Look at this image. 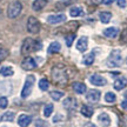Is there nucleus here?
<instances>
[{"mask_svg":"<svg viewBox=\"0 0 127 127\" xmlns=\"http://www.w3.org/2000/svg\"><path fill=\"white\" fill-rule=\"evenodd\" d=\"M101 98V92L98 90H90L86 93V99L91 102H98Z\"/></svg>","mask_w":127,"mask_h":127,"instance_id":"nucleus-10","label":"nucleus"},{"mask_svg":"<svg viewBox=\"0 0 127 127\" xmlns=\"http://www.w3.org/2000/svg\"><path fill=\"white\" fill-rule=\"evenodd\" d=\"M117 4H118V6L120 8H125L127 6V1L126 0H117Z\"/></svg>","mask_w":127,"mask_h":127,"instance_id":"nucleus-33","label":"nucleus"},{"mask_svg":"<svg viewBox=\"0 0 127 127\" xmlns=\"http://www.w3.org/2000/svg\"><path fill=\"white\" fill-rule=\"evenodd\" d=\"M32 123V118L27 114H21L18 118V125L20 127H28Z\"/></svg>","mask_w":127,"mask_h":127,"instance_id":"nucleus-14","label":"nucleus"},{"mask_svg":"<svg viewBox=\"0 0 127 127\" xmlns=\"http://www.w3.org/2000/svg\"><path fill=\"white\" fill-rule=\"evenodd\" d=\"M98 121H99L101 127H109L111 126V123H112L111 117L107 113H100L98 115Z\"/></svg>","mask_w":127,"mask_h":127,"instance_id":"nucleus-11","label":"nucleus"},{"mask_svg":"<svg viewBox=\"0 0 127 127\" xmlns=\"http://www.w3.org/2000/svg\"><path fill=\"white\" fill-rule=\"evenodd\" d=\"M0 14H1V9H0Z\"/></svg>","mask_w":127,"mask_h":127,"instance_id":"nucleus-39","label":"nucleus"},{"mask_svg":"<svg viewBox=\"0 0 127 127\" xmlns=\"http://www.w3.org/2000/svg\"><path fill=\"white\" fill-rule=\"evenodd\" d=\"M113 1L114 0H101V2H102L104 5H111Z\"/></svg>","mask_w":127,"mask_h":127,"instance_id":"nucleus-35","label":"nucleus"},{"mask_svg":"<svg viewBox=\"0 0 127 127\" xmlns=\"http://www.w3.org/2000/svg\"><path fill=\"white\" fill-rule=\"evenodd\" d=\"M7 55H8L7 50H5V48H0V63H1L4 59H6V58H7Z\"/></svg>","mask_w":127,"mask_h":127,"instance_id":"nucleus-32","label":"nucleus"},{"mask_svg":"<svg viewBox=\"0 0 127 127\" xmlns=\"http://www.w3.org/2000/svg\"><path fill=\"white\" fill-rule=\"evenodd\" d=\"M63 106L64 108L68 109V111H71V109H74L77 107V100L72 98V96H68L66 99L63 101Z\"/></svg>","mask_w":127,"mask_h":127,"instance_id":"nucleus-13","label":"nucleus"},{"mask_svg":"<svg viewBox=\"0 0 127 127\" xmlns=\"http://www.w3.org/2000/svg\"><path fill=\"white\" fill-rule=\"evenodd\" d=\"M8 106V100L6 96H0V108H6Z\"/></svg>","mask_w":127,"mask_h":127,"instance_id":"nucleus-31","label":"nucleus"},{"mask_svg":"<svg viewBox=\"0 0 127 127\" xmlns=\"http://www.w3.org/2000/svg\"><path fill=\"white\" fill-rule=\"evenodd\" d=\"M34 81H35V77L34 75H27L25 84H24L23 91H21V98H27L28 95L32 93L33 86H34Z\"/></svg>","mask_w":127,"mask_h":127,"instance_id":"nucleus-4","label":"nucleus"},{"mask_svg":"<svg viewBox=\"0 0 127 127\" xmlns=\"http://www.w3.org/2000/svg\"><path fill=\"white\" fill-rule=\"evenodd\" d=\"M53 109H54L53 104H47L44 107V115H45L46 118H50L51 115H52V113H53Z\"/></svg>","mask_w":127,"mask_h":127,"instance_id":"nucleus-27","label":"nucleus"},{"mask_svg":"<svg viewBox=\"0 0 127 127\" xmlns=\"http://www.w3.org/2000/svg\"><path fill=\"white\" fill-rule=\"evenodd\" d=\"M60 48H61V46H60L59 42H58V41H53V42L48 46L47 52H48L50 54H54V53H58V52H59Z\"/></svg>","mask_w":127,"mask_h":127,"instance_id":"nucleus-22","label":"nucleus"},{"mask_svg":"<svg viewBox=\"0 0 127 127\" xmlns=\"http://www.w3.org/2000/svg\"><path fill=\"white\" fill-rule=\"evenodd\" d=\"M99 19L102 24H108L111 21V19H112V13L107 12V11H102L99 14Z\"/></svg>","mask_w":127,"mask_h":127,"instance_id":"nucleus-20","label":"nucleus"},{"mask_svg":"<svg viewBox=\"0 0 127 127\" xmlns=\"http://www.w3.org/2000/svg\"><path fill=\"white\" fill-rule=\"evenodd\" d=\"M21 11H23V4L20 1H18V0H15V1H12L8 5L7 15H8V18L14 19L17 17H19V14L21 13Z\"/></svg>","mask_w":127,"mask_h":127,"instance_id":"nucleus-3","label":"nucleus"},{"mask_svg":"<svg viewBox=\"0 0 127 127\" xmlns=\"http://www.w3.org/2000/svg\"><path fill=\"white\" fill-rule=\"evenodd\" d=\"M14 118H15V113H14V112L8 111V112H6V113L2 114L1 120H2V121H13Z\"/></svg>","mask_w":127,"mask_h":127,"instance_id":"nucleus-25","label":"nucleus"},{"mask_svg":"<svg viewBox=\"0 0 127 127\" xmlns=\"http://www.w3.org/2000/svg\"><path fill=\"white\" fill-rule=\"evenodd\" d=\"M88 48V38L87 36H81L77 42V50L79 52H86Z\"/></svg>","mask_w":127,"mask_h":127,"instance_id":"nucleus-12","label":"nucleus"},{"mask_svg":"<svg viewBox=\"0 0 127 127\" xmlns=\"http://www.w3.org/2000/svg\"><path fill=\"white\" fill-rule=\"evenodd\" d=\"M73 90L75 91V93L78 94H85L86 92V85L82 82H73Z\"/></svg>","mask_w":127,"mask_h":127,"instance_id":"nucleus-18","label":"nucleus"},{"mask_svg":"<svg viewBox=\"0 0 127 127\" xmlns=\"http://www.w3.org/2000/svg\"><path fill=\"white\" fill-rule=\"evenodd\" d=\"M63 96H64V92H61V91H53V92H51V98H52L53 100H55V101H59Z\"/></svg>","mask_w":127,"mask_h":127,"instance_id":"nucleus-28","label":"nucleus"},{"mask_svg":"<svg viewBox=\"0 0 127 127\" xmlns=\"http://www.w3.org/2000/svg\"><path fill=\"white\" fill-rule=\"evenodd\" d=\"M48 87H50V84H48V81L46 79H41L40 81H39V88H40L41 91H47Z\"/></svg>","mask_w":127,"mask_h":127,"instance_id":"nucleus-30","label":"nucleus"},{"mask_svg":"<svg viewBox=\"0 0 127 127\" xmlns=\"http://www.w3.org/2000/svg\"><path fill=\"white\" fill-rule=\"evenodd\" d=\"M52 78L57 84L59 85H66L67 81V77H66V73L64 72L63 69H60L59 67H54L52 69Z\"/></svg>","mask_w":127,"mask_h":127,"instance_id":"nucleus-5","label":"nucleus"},{"mask_svg":"<svg viewBox=\"0 0 127 127\" xmlns=\"http://www.w3.org/2000/svg\"><path fill=\"white\" fill-rule=\"evenodd\" d=\"M118 34H119V30L117 27H108L104 30V35L107 36V38H111V39L117 38Z\"/></svg>","mask_w":127,"mask_h":127,"instance_id":"nucleus-16","label":"nucleus"},{"mask_svg":"<svg viewBox=\"0 0 127 127\" xmlns=\"http://www.w3.org/2000/svg\"><path fill=\"white\" fill-rule=\"evenodd\" d=\"M92 1H94V4H99L101 0H92Z\"/></svg>","mask_w":127,"mask_h":127,"instance_id":"nucleus-38","label":"nucleus"},{"mask_svg":"<svg viewBox=\"0 0 127 127\" xmlns=\"http://www.w3.org/2000/svg\"><path fill=\"white\" fill-rule=\"evenodd\" d=\"M94 53L93 52H91V53H88V54H86L85 57H84V59H82V63H84V65H86V66H91L92 64L94 63Z\"/></svg>","mask_w":127,"mask_h":127,"instance_id":"nucleus-24","label":"nucleus"},{"mask_svg":"<svg viewBox=\"0 0 127 127\" xmlns=\"http://www.w3.org/2000/svg\"><path fill=\"white\" fill-rule=\"evenodd\" d=\"M115 100H117V95L114 94L113 92H107V93L105 94V101H106V102L113 104V102H115Z\"/></svg>","mask_w":127,"mask_h":127,"instance_id":"nucleus-26","label":"nucleus"},{"mask_svg":"<svg viewBox=\"0 0 127 127\" xmlns=\"http://www.w3.org/2000/svg\"><path fill=\"white\" fill-rule=\"evenodd\" d=\"M64 21H66V15L64 13L59 14H51L47 17V23L51 25H57V24H61Z\"/></svg>","mask_w":127,"mask_h":127,"instance_id":"nucleus-7","label":"nucleus"},{"mask_svg":"<svg viewBox=\"0 0 127 127\" xmlns=\"http://www.w3.org/2000/svg\"><path fill=\"white\" fill-rule=\"evenodd\" d=\"M74 39H75V34L74 33H69L68 35L65 36V41H66V45L68 46V47H71L73 44V41H74Z\"/></svg>","mask_w":127,"mask_h":127,"instance_id":"nucleus-29","label":"nucleus"},{"mask_svg":"<svg viewBox=\"0 0 127 127\" xmlns=\"http://www.w3.org/2000/svg\"><path fill=\"white\" fill-rule=\"evenodd\" d=\"M27 31L32 34H36L40 31V23L34 17H30L27 20Z\"/></svg>","mask_w":127,"mask_h":127,"instance_id":"nucleus-6","label":"nucleus"},{"mask_svg":"<svg viewBox=\"0 0 127 127\" xmlns=\"http://www.w3.org/2000/svg\"><path fill=\"white\" fill-rule=\"evenodd\" d=\"M121 107H123L124 109H126V111H127V100H124L123 102H121Z\"/></svg>","mask_w":127,"mask_h":127,"instance_id":"nucleus-36","label":"nucleus"},{"mask_svg":"<svg viewBox=\"0 0 127 127\" xmlns=\"http://www.w3.org/2000/svg\"><path fill=\"white\" fill-rule=\"evenodd\" d=\"M90 82H91L92 85H94V86L102 87L107 84V80H106L102 75H100V74H93V75H91V78H90Z\"/></svg>","mask_w":127,"mask_h":127,"instance_id":"nucleus-8","label":"nucleus"},{"mask_svg":"<svg viewBox=\"0 0 127 127\" xmlns=\"http://www.w3.org/2000/svg\"><path fill=\"white\" fill-rule=\"evenodd\" d=\"M40 48H41L40 41L34 40V39H32V38H26L23 42V46H21V53L25 55V54L31 53V52L40 50Z\"/></svg>","mask_w":127,"mask_h":127,"instance_id":"nucleus-1","label":"nucleus"},{"mask_svg":"<svg viewBox=\"0 0 127 127\" xmlns=\"http://www.w3.org/2000/svg\"><path fill=\"white\" fill-rule=\"evenodd\" d=\"M113 86H114V88H115L117 91H121V90H124V88L127 86V79L126 78H124V77L118 78V79L114 81Z\"/></svg>","mask_w":127,"mask_h":127,"instance_id":"nucleus-15","label":"nucleus"},{"mask_svg":"<svg viewBox=\"0 0 127 127\" xmlns=\"http://www.w3.org/2000/svg\"><path fill=\"white\" fill-rule=\"evenodd\" d=\"M64 117L61 115V114H58V115H55L54 118H53V123H58V121H60V120H63Z\"/></svg>","mask_w":127,"mask_h":127,"instance_id":"nucleus-34","label":"nucleus"},{"mask_svg":"<svg viewBox=\"0 0 127 127\" xmlns=\"http://www.w3.org/2000/svg\"><path fill=\"white\" fill-rule=\"evenodd\" d=\"M85 127H96L94 125V124H92V123H88V124H86V125H85Z\"/></svg>","mask_w":127,"mask_h":127,"instance_id":"nucleus-37","label":"nucleus"},{"mask_svg":"<svg viewBox=\"0 0 127 127\" xmlns=\"http://www.w3.org/2000/svg\"><path fill=\"white\" fill-rule=\"evenodd\" d=\"M69 14H71V17H82L84 15V9L81 7H79V6H73L72 8L69 9Z\"/></svg>","mask_w":127,"mask_h":127,"instance_id":"nucleus-21","label":"nucleus"},{"mask_svg":"<svg viewBox=\"0 0 127 127\" xmlns=\"http://www.w3.org/2000/svg\"><path fill=\"white\" fill-rule=\"evenodd\" d=\"M123 61V57H121V52L119 50H113L109 54L108 59H107V66L108 67H119Z\"/></svg>","mask_w":127,"mask_h":127,"instance_id":"nucleus-2","label":"nucleus"},{"mask_svg":"<svg viewBox=\"0 0 127 127\" xmlns=\"http://www.w3.org/2000/svg\"><path fill=\"white\" fill-rule=\"evenodd\" d=\"M46 5H47V0H34V2L32 4V8L36 12H39L41 9H44Z\"/></svg>","mask_w":127,"mask_h":127,"instance_id":"nucleus-17","label":"nucleus"},{"mask_svg":"<svg viewBox=\"0 0 127 127\" xmlns=\"http://www.w3.org/2000/svg\"><path fill=\"white\" fill-rule=\"evenodd\" d=\"M80 113L84 115V117H86V118H91L93 113H94V111L92 108L91 106H87V105H82L81 108H80Z\"/></svg>","mask_w":127,"mask_h":127,"instance_id":"nucleus-19","label":"nucleus"},{"mask_svg":"<svg viewBox=\"0 0 127 127\" xmlns=\"http://www.w3.org/2000/svg\"><path fill=\"white\" fill-rule=\"evenodd\" d=\"M0 74L2 77H11L14 74V71L11 66H4V67L0 68Z\"/></svg>","mask_w":127,"mask_h":127,"instance_id":"nucleus-23","label":"nucleus"},{"mask_svg":"<svg viewBox=\"0 0 127 127\" xmlns=\"http://www.w3.org/2000/svg\"><path fill=\"white\" fill-rule=\"evenodd\" d=\"M21 67H23L25 71H32V69H34V68L36 67L35 60L33 59L32 57H26V58L23 60V63H21Z\"/></svg>","mask_w":127,"mask_h":127,"instance_id":"nucleus-9","label":"nucleus"}]
</instances>
